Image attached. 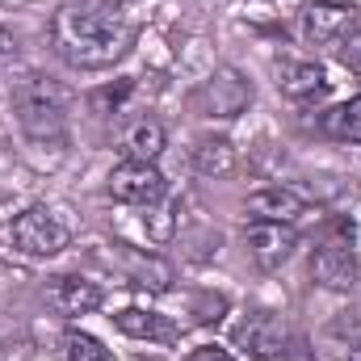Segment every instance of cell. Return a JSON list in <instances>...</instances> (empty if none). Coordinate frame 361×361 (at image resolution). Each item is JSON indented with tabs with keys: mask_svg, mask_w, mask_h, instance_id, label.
I'll use <instances>...</instances> for the list:
<instances>
[{
	"mask_svg": "<svg viewBox=\"0 0 361 361\" xmlns=\"http://www.w3.org/2000/svg\"><path fill=\"white\" fill-rule=\"evenodd\" d=\"M277 89L286 92L290 101H298V105H311V101H324L328 97V76H324L319 63L277 59Z\"/></svg>",
	"mask_w": 361,
	"mask_h": 361,
	"instance_id": "9",
	"label": "cell"
},
{
	"mask_svg": "<svg viewBox=\"0 0 361 361\" xmlns=\"http://www.w3.org/2000/svg\"><path fill=\"white\" fill-rule=\"evenodd\" d=\"M126 92H130V85H126V80H122V85H118V89H101V92H92V114H118V105H122V101H126Z\"/></svg>",
	"mask_w": 361,
	"mask_h": 361,
	"instance_id": "18",
	"label": "cell"
},
{
	"mask_svg": "<svg viewBox=\"0 0 361 361\" xmlns=\"http://www.w3.org/2000/svg\"><path fill=\"white\" fill-rule=\"evenodd\" d=\"M185 361H235V357H231L227 349H214V345H202V349H193V353H189Z\"/></svg>",
	"mask_w": 361,
	"mask_h": 361,
	"instance_id": "21",
	"label": "cell"
},
{
	"mask_svg": "<svg viewBox=\"0 0 361 361\" xmlns=\"http://www.w3.org/2000/svg\"><path fill=\"white\" fill-rule=\"evenodd\" d=\"M257 223H294L298 214H307V202L294 193V189H281V185H273V189H257L252 197H248V206H244Z\"/></svg>",
	"mask_w": 361,
	"mask_h": 361,
	"instance_id": "11",
	"label": "cell"
},
{
	"mask_svg": "<svg viewBox=\"0 0 361 361\" xmlns=\"http://www.w3.org/2000/svg\"><path fill=\"white\" fill-rule=\"evenodd\" d=\"M114 324L126 332V336H139V341H156V345H177L180 328L169 315H156V311H143V307H126L114 315Z\"/></svg>",
	"mask_w": 361,
	"mask_h": 361,
	"instance_id": "12",
	"label": "cell"
},
{
	"mask_svg": "<svg viewBox=\"0 0 361 361\" xmlns=\"http://www.w3.org/2000/svg\"><path fill=\"white\" fill-rule=\"evenodd\" d=\"M164 177L156 164H139V160H122L114 173H109V193L126 206H156L164 197Z\"/></svg>",
	"mask_w": 361,
	"mask_h": 361,
	"instance_id": "6",
	"label": "cell"
},
{
	"mask_svg": "<svg viewBox=\"0 0 361 361\" xmlns=\"http://www.w3.org/2000/svg\"><path fill=\"white\" fill-rule=\"evenodd\" d=\"M353 21H357V8H353V4L311 0V4L298 8V34H302V42H311V47L345 42V38L353 34Z\"/></svg>",
	"mask_w": 361,
	"mask_h": 361,
	"instance_id": "4",
	"label": "cell"
},
{
	"mask_svg": "<svg viewBox=\"0 0 361 361\" xmlns=\"http://www.w3.org/2000/svg\"><path fill=\"white\" fill-rule=\"evenodd\" d=\"M51 42L72 68H114L135 47V25L105 8L63 4L51 17Z\"/></svg>",
	"mask_w": 361,
	"mask_h": 361,
	"instance_id": "1",
	"label": "cell"
},
{
	"mask_svg": "<svg viewBox=\"0 0 361 361\" xmlns=\"http://www.w3.org/2000/svg\"><path fill=\"white\" fill-rule=\"evenodd\" d=\"M0 361H4V345H0Z\"/></svg>",
	"mask_w": 361,
	"mask_h": 361,
	"instance_id": "24",
	"label": "cell"
},
{
	"mask_svg": "<svg viewBox=\"0 0 361 361\" xmlns=\"http://www.w3.org/2000/svg\"><path fill=\"white\" fill-rule=\"evenodd\" d=\"M341 63H345L349 72H357V76H361V30H357V34H349V38L341 42Z\"/></svg>",
	"mask_w": 361,
	"mask_h": 361,
	"instance_id": "19",
	"label": "cell"
},
{
	"mask_svg": "<svg viewBox=\"0 0 361 361\" xmlns=\"http://www.w3.org/2000/svg\"><path fill=\"white\" fill-rule=\"evenodd\" d=\"M118 152L126 160H139V164H156V156L164 152V126L156 118H135L122 135H118Z\"/></svg>",
	"mask_w": 361,
	"mask_h": 361,
	"instance_id": "13",
	"label": "cell"
},
{
	"mask_svg": "<svg viewBox=\"0 0 361 361\" xmlns=\"http://www.w3.org/2000/svg\"><path fill=\"white\" fill-rule=\"evenodd\" d=\"M319 122H324V130H328L332 139H357L361 143V97L336 105V109H328Z\"/></svg>",
	"mask_w": 361,
	"mask_h": 361,
	"instance_id": "17",
	"label": "cell"
},
{
	"mask_svg": "<svg viewBox=\"0 0 361 361\" xmlns=\"http://www.w3.org/2000/svg\"><path fill=\"white\" fill-rule=\"evenodd\" d=\"M8 240H13V248H17L21 257L42 261V257H55V252L68 248V227H63L47 206H30L25 214L13 219Z\"/></svg>",
	"mask_w": 361,
	"mask_h": 361,
	"instance_id": "3",
	"label": "cell"
},
{
	"mask_svg": "<svg viewBox=\"0 0 361 361\" xmlns=\"http://www.w3.org/2000/svg\"><path fill=\"white\" fill-rule=\"evenodd\" d=\"M286 341H290L286 324L277 315H269V311H257V315H248L235 328V349H244L248 357H261V361H277Z\"/></svg>",
	"mask_w": 361,
	"mask_h": 361,
	"instance_id": "7",
	"label": "cell"
},
{
	"mask_svg": "<svg viewBox=\"0 0 361 361\" xmlns=\"http://www.w3.org/2000/svg\"><path fill=\"white\" fill-rule=\"evenodd\" d=\"M277 361H307V341H302V336H290Z\"/></svg>",
	"mask_w": 361,
	"mask_h": 361,
	"instance_id": "22",
	"label": "cell"
},
{
	"mask_svg": "<svg viewBox=\"0 0 361 361\" xmlns=\"http://www.w3.org/2000/svg\"><path fill=\"white\" fill-rule=\"evenodd\" d=\"M248 85L235 76V72H219L210 85H206V101H210V114H219V118H235L244 105H248Z\"/></svg>",
	"mask_w": 361,
	"mask_h": 361,
	"instance_id": "14",
	"label": "cell"
},
{
	"mask_svg": "<svg viewBox=\"0 0 361 361\" xmlns=\"http://www.w3.org/2000/svg\"><path fill=\"white\" fill-rule=\"evenodd\" d=\"M244 240H248V257H252L261 269H281V265L290 261V252L298 248V235H294V227H286V223H252V227L244 231Z\"/></svg>",
	"mask_w": 361,
	"mask_h": 361,
	"instance_id": "8",
	"label": "cell"
},
{
	"mask_svg": "<svg viewBox=\"0 0 361 361\" xmlns=\"http://www.w3.org/2000/svg\"><path fill=\"white\" fill-rule=\"evenodd\" d=\"M345 361H361V349H353V353H349V357H345Z\"/></svg>",
	"mask_w": 361,
	"mask_h": 361,
	"instance_id": "23",
	"label": "cell"
},
{
	"mask_svg": "<svg viewBox=\"0 0 361 361\" xmlns=\"http://www.w3.org/2000/svg\"><path fill=\"white\" fill-rule=\"evenodd\" d=\"M193 169H197L202 177H223V173L235 169V147H231L227 139H197V147H193Z\"/></svg>",
	"mask_w": 361,
	"mask_h": 361,
	"instance_id": "15",
	"label": "cell"
},
{
	"mask_svg": "<svg viewBox=\"0 0 361 361\" xmlns=\"http://www.w3.org/2000/svg\"><path fill=\"white\" fill-rule=\"evenodd\" d=\"M13 114L30 139H47V143L63 139L68 118H72V92L51 76L30 72L13 85Z\"/></svg>",
	"mask_w": 361,
	"mask_h": 361,
	"instance_id": "2",
	"label": "cell"
},
{
	"mask_svg": "<svg viewBox=\"0 0 361 361\" xmlns=\"http://www.w3.org/2000/svg\"><path fill=\"white\" fill-rule=\"evenodd\" d=\"M336 240H324L311 257V277L328 290H353L357 281V257H353V227H336Z\"/></svg>",
	"mask_w": 361,
	"mask_h": 361,
	"instance_id": "5",
	"label": "cell"
},
{
	"mask_svg": "<svg viewBox=\"0 0 361 361\" xmlns=\"http://www.w3.org/2000/svg\"><path fill=\"white\" fill-rule=\"evenodd\" d=\"M59 357L63 361H114L109 349H105L97 336L80 332V328H68V332L59 336Z\"/></svg>",
	"mask_w": 361,
	"mask_h": 361,
	"instance_id": "16",
	"label": "cell"
},
{
	"mask_svg": "<svg viewBox=\"0 0 361 361\" xmlns=\"http://www.w3.org/2000/svg\"><path fill=\"white\" fill-rule=\"evenodd\" d=\"M13 59H17V42H13V34H8V30H0V76L13 68Z\"/></svg>",
	"mask_w": 361,
	"mask_h": 361,
	"instance_id": "20",
	"label": "cell"
},
{
	"mask_svg": "<svg viewBox=\"0 0 361 361\" xmlns=\"http://www.w3.org/2000/svg\"><path fill=\"white\" fill-rule=\"evenodd\" d=\"M47 302H51L59 315H68V319L92 315V311L101 307V286H92V281H85V277H51Z\"/></svg>",
	"mask_w": 361,
	"mask_h": 361,
	"instance_id": "10",
	"label": "cell"
}]
</instances>
